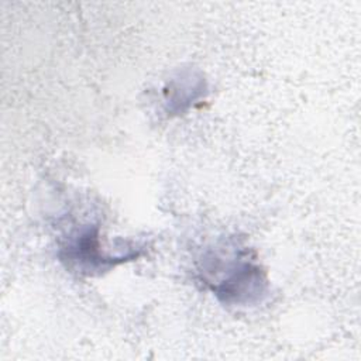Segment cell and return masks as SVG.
<instances>
[{
	"label": "cell",
	"mask_w": 361,
	"mask_h": 361,
	"mask_svg": "<svg viewBox=\"0 0 361 361\" xmlns=\"http://www.w3.org/2000/svg\"><path fill=\"white\" fill-rule=\"evenodd\" d=\"M209 286L221 302L245 305L259 300L265 292L267 279L261 268L247 258V252H240L226 262L221 276Z\"/></svg>",
	"instance_id": "1"
},
{
	"label": "cell",
	"mask_w": 361,
	"mask_h": 361,
	"mask_svg": "<svg viewBox=\"0 0 361 361\" xmlns=\"http://www.w3.org/2000/svg\"><path fill=\"white\" fill-rule=\"evenodd\" d=\"M140 252L120 255V257H109L102 252L99 245L97 228L94 231L85 230L78 237H75L66 247L62 248L61 258L62 261L73 262L80 267L83 271H100L107 267H114L116 264L124 262L127 259L137 258Z\"/></svg>",
	"instance_id": "2"
}]
</instances>
